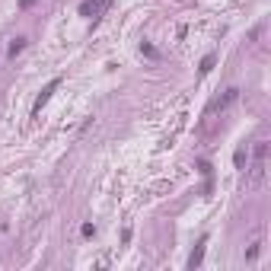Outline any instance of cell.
Returning <instances> with one entry per match:
<instances>
[{
  "label": "cell",
  "mask_w": 271,
  "mask_h": 271,
  "mask_svg": "<svg viewBox=\"0 0 271 271\" xmlns=\"http://www.w3.org/2000/svg\"><path fill=\"white\" fill-rule=\"evenodd\" d=\"M268 176V141H255V153H252V166H249V188H261Z\"/></svg>",
  "instance_id": "1"
},
{
  "label": "cell",
  "mask_w": 271,
  "mask_h": 271,
  "mask_svg": "<svg viewBox=\"0 0 271 271\" xmlns=\"http://www.w3.org/2000/svg\"><path fill=\"white\" fill-rule=\"evenodd\" d=\"M112 4V0H83L80 4V16H86V20H99L102 13H106V7Z\"/></svg>",
  "instance_id": "2"
},
{
  "label": "cell",
  "mask_w": 271,
  "mask_h": 271,
  "mask_svg": "<svg viewBox=\"0 0 271 271\" xmlns=\"http://www.w3.org/2000/svg\"><path fill=\"white\" fill-rule=\"evenodd\" d=\"M236 99H239V90H236V86H230V90H226V93L220 96V99H214V102H211L207 115H214V112H226V109H230Z\"/></svg>",
  "instance_id": "3"
},
{
  "label": "cell",
  "mask_w": 271,
  "mask_h": 271,
  "mask_svg": "<svg viewBox=\"0 0 271 271\" xmlns=\"http://www.w3.org/2000/svg\"><path fill=\"white\" fill-rule=\"evenodd\" d=\"M58 86H61V80H58V77H55V80H51V83L45 86V90H42V93H39V99H36V106H32V115H39V112H42V109H45V106H48V99H51V93H55V90H58Z\"/></svg>",
  "instance_id": "4"
},
{
  "label": "cell",
  "mask_w": 271,
  "mask_h": 271,
  "mask_svg": "<svg viewBox=\"0 0 271 271\" xmlns=\"http://www.w3.org/2000/svg\"><path fill=\"white\" fill-rule=\"evenodd\" d=\"M204 246H207V236H201L198 246H195V252L188 255V268H198V265H201V258H204Z\"/></svg>",
  "instance_id": "5"
},
{
  "label": "cell",
  "mask_w": 271,
  "mask_h": 271,
  "mask_svg": "<svg viewBox=\"0 0 271 271\" xmlns=\"http://www.w3.org/2000/svg\"><path fill=\"white\" fill-rule=\"evenodd\" d=\"M214 61H217L214 55H207L204 61H201V67H198V74H201V77H204V74H211V71H214Z\"/></svg>",
  "instance_id": "6"
},
{
  "label": "cell",
  "mask_w": 271,
  "mask_h": 271,
  "mask_svg": "<svg viewBox=\"0 0 271 271\" xmlns=\"http://www.w3.org/2000/svg\"><path fill=\"white\" fill-rule=\"evenodd\" d=\"M23 48H26V39H13V45H10V58H16Z\"/></svg>",
  "instance_id": "7"
},
{
  "label": "cell",
  "mask_w": 271,
  "mask_h": 271,
  "mask_svg": "<svg viewBox=\"0 0 271 271\" xmlns=\"http://www.w3.org/2000/svg\"><path fill=\"white\" fill-rule=\"evenodd\" d=\"M236 166H239V169L246 166V147H239V150H236Z\"/></svg>",
  "instance_id": "8"
},
{
  "label": "cell",
  "mask_w": 271,
  "mask_h": 271,
  "mask_svg": "<svg viewBox=\"0 0 271 271\" xmlns=\"http://www.w3.org/2000/svg\"><path fill=\"white\" fill-rule=\"evenodd\" d=\"M246 258L252 261V258H258V242H252V246H249V252H246Z\"/></svg>",
  "instance_id": "9"
},
{
  "label": "cell",
  "mask_w": 271,
  "mask_h": 271,
  "mask_svg": "<svg viewBox=\"0 0 271 271\" xmlns=\"http://www.w3.org/2000/svg\"><path fill=\"white\" fill-rule=\"evenodd\" d=\"M141 51H144V55H147V58H156V48H153V45H147V42H144V45H141Z\"/></svg>",
  "instance_id": "10"
}]
</instances>
